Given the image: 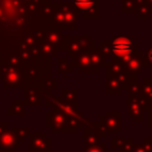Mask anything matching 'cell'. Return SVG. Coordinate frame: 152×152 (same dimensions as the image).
<instances>
[{"mask_svg":"<svg viewBox=\"0 0 152 152\" xmlns=\"http://www.w3.org/2000/svg\"><path fill=\"white\" fill-rule=\"evenodd\" d=\"M19 146V141L13 129H7L5 133L0 135V148H11L15 150Z\"/></svg>","mask_w":152,"mask_h":152,"instance_id":"cell-5","label":"cell"},{"mask_svg":"<svg viewBox=\"0 0 152 152\" xmlns=\"http://www.w3.org/2000/svg\"><path fill=\"white\" fill-rule=\"evenodd\" d=\"M75 1L77 2L78 6H82V7H88L94 2V0H75Z\"/></svg>","mask_w":152,"mask_h":152,"instance_id":"cell-10","label":"cell"},{"mask_svg":"<svg viewBox=\"0 0 152 152\" xmlns=\"http://www.w3.org/2000/svg\"><path fill=\"white\" fill-rule=\"evenodd\" d=\"M113 50L116 55H126L132 50V43L127 37H119L113 43Z\"/></svg>","mask_w":152,"mask_h":152,"instance_id":"cell-6","label":"cell"},{"mask_svg":"<svg viewBox=\"0 0 152 152\" xmlns=\"http://www.w3.org/2000/svg\"><path fill=\"white\" fill-rule=\"evenodd\" d=\"M14 150H11V148H0V152H13Z\"/></svg>","mask_w":152,"mask_h":152,"instance_id":"cell-12","label":"cell"},{"mask_svg":"<svg viewBox=\"0 0 152 152\" xmlns=\"http://www.w3.org/2000/svg\"><path fill=\"white\" fill-rule=\"evenodd\" d=\"M127 139H118V138H113L110 140V147L112 148H122L125 142Z\"/></svg>","mask_w":152,"mask_h":152,"instance_id":"cell-9","label":"cell"},{"mask_svg":"<svg viewBox=\"0 0 152 152\" xmlns=\"http://www.w3.org/2000/svg\"><path fill=\"white\" fill-rule=\"evenodd\" d=\"M13 132H14V134L17 135L19 144H24L25 139H26V138L28 137V134H30L28 127H14V128H13Z\"/></svg>","mask_w":152,"mask_h":152,"instance_id":"cell-7","label":"cell"},{"mask_svg":"<svg viewBox=\"0 0 152 152\" xmlns=\"http://www.w3.org/2000/svg\"><path fill=\"white\" fill-rule=\"evenodd\" d=\"M46 125L52 132H77L78 124L68 119L62 112H51L46 118Z\"/></svg>","mask_w":152,"mask_h":152,"instance_id":"cell-1","label":"cell"},{"mask_svg":"<svg viewBox=\"0 0 152 152\" xmlns=\"http://www.w3.org/2000/svg\"><path fill=\"white\" fill-rule=\"evenodd\" d=\"M30 152H52L51 139L44 132L30 133Z\"/></svg>","mask_w":152,"mask_h":152,"instance_id":"cell-2","label":"cell"},{"mask_svg":"<svg viewBox=\"0 0 152 152\" xmlns=\"http://www.w3.org/2000/svg\"><path fill=\"white\" fill-rule=\"evenodd\" d=\"M148 59H150V62L152 63V49L148 51Z\"/></svg>","mask_w":152,"mask_h":152,"instance_id":"cell-13","label":"cell"},{"mask_svg":"<svg viewBox=\"0 0 152 152\" xmlns=\"http://www.w3.org/2000/svg\"><path fill=\"white\" fill-rule=\"evenodd\" d=\"M7 131V122H0V135Z\"/></svg>","mask_w":152,"mask_h":152,"instance_id":"cell-11","label":"cell"},{"mask_svg":"<svg viewBox=\"0 0 152 152\" xmlns=\"http://www.w3.org/2000/svg\"><path fill=\"white\" fill-rule=\"evenodd\" d=\"M84 152H106V144L104 142H99L96 145L86 146Z\"/></svg>","mask_w":152,"mask_h":152,"instance_id":"cell-8","label":"cell"},{"mask_svg":"<svg viewBox=\"0 0 152 152\" xmlns=\"http://www.w3.org/2000/svg\"><path fill=\"white\" fill-rule=\"evenodd\" d=\"M106 135V132L103 131V127L99 122H89L87 126H84V145L91 146L100 142V139Z\"/></svg>","mask_w":152,"mask_h":152,"instance_id":"cell-3","label":"cell"},{"mask_svg":"<svg viewBox=\"0 0 152 152\" xmlns=\"http://www.w3.org/2000/svg\"><path fill=\"white\" fill-rule=\"evenodd\" d=\"M104 132H121V120L119 112H108L100 122Z\"/></svg>","mask_w":152,"mask_h":152,"instance_id":"cell-4","label":"cell"}]
</instances>
